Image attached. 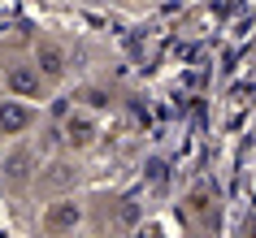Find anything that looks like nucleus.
Returning a JSON list of instances; mask_svg holds the SVG:
<instances>
[{
  "mask_svg": "<svg viewBox=\"0 0 256 238\" xmlns=\"http://www.w3.org/2000/svg\"><path fill=\"white\" fill-rule=\"evenodd\" d=\"M0 87L9 95H18V100H30V104H44L52 95V82L44 78V69L35 61H9L0 69Z\"/></svg>",
  "mask_w": 256,
  "mask_h": 238,
  "instance_id": "nucleus-1",
  "label": "nucleus"
},
{
  "mask_svg": "<svg viewBox=\"0 0 256 238\" xmlns=\"http://www.w3.org/2000/svg\"><path fill=\"white\" fill-rule=\"evenodd\" d=\"M61 143L70 147V152H87V147H96L100 143V113L96 108H87V104H74L61 117Z\"/></svg>",
  "mask_w": 256,
  "mask_h": 238,
  "instance_id": "nucleus-2",
  "label": "nucleus"
},
{
  "mask_svg": "<svg viewBox=\"0 0 256 238\" xmlns=\"http://www.w3.org/2000/svg\"><path fill=\"white\" fill-rule=\"evenodd\" d=\"M87 225V204H82L78 195H61V199H52L48 208H44V217H40V230L44 234H74V230H82Z\"/></svg>",
  "mask_w": 256,
  "mask_h": 238,
  "instance_id": "nucleus-3",
  "label": "nucleus"
},
{
  "mask_svg": "<svg viewBox=\"0 0 256 238\" xmlns=\"http://www.w3.org/2000/svg\"><path fill=\"white\" fill-rule=\"evenodd\" d=\"M35 121H40V108L30 104V100H18V95H0V139L4 143H18L22 134L35 130Z\"/></svg>",
  "mask_w": 256,
  "mask_h": 238,
  "instance_id": "nucleus-4",
  "label": "nucleus"
},
{
  "mask_svg": "<svg viewBox=\"0 0 256 238\" xmlns=\"http://www.w3.org/2000/svg\"><path fill=\"white\" fill-rule=\"evenodd\" d=\"M35 169H40V152L30 143H18L9 156L0 160V182L4 186H26L35 178Z\"/></svg>",
  "mask_w": 256,
  "mask_h": 238,
  "instance_id": "nucleus-5",
  "label": "nucleus"
},
{
  "mask_svg": "<svg viewBox=\"0 0 256 238\" xmlns=\"http://www.w3.org/2000/svg\"><path fill=\"white\" fill-rule=\"evenodd\" d=\"M30 61L44 69V78L52 82V87L70 74V52H66L56 39H35V52H30Z\"/></svg>",
  "mask_w": 256,
  "mask_h": 238,
  "instance_id": "nucleus-6",
  "label": "nucleus"
},
{
  "mask_svg": "<svg viewBox=\"0 0 256 238\" xmlns=\"http://www.w3.org/2000/svg\"><path fill=\"white\" fill-rule=\"evenodd\" d=\"M217 191L208 182H200L196 186V191H191L187 195V217H191V225H196V230H213L217 225Z\"/></svg>",
  "mask_w": 256,
  "mask_h": 238,
  "instance_id": "nucleus-7",
  "label": "nucleus"
},
{
  "mask_svg": "<svg viewBox=\"0 0 256 238\" xmlns=\"http://www.w3.org/2000/svg\"><path fill=\"white\" fill-rule=\"evenodd\" d=\"M35 182H40L44 191H61V186H74V182H78V169L66 165V160H52L48 173H35Z\"/></svg>",
  "mask_w": 256,
  "mask_h": 238,
  "instance_id": "nucleus-8",
  "label": "nucleus"
},
{
  "mask_svg": "<svg viewBox=\"0 0 256 238\" xmlns=\"http://www.w3.org/2000/svg\"><path fill=\"white\" fill-rule=\"evenodd\" d=\"M82 100L78 104H87V108H96V113H113V95L108 91H100V87H82Z\"/></svg>",
  "mask_w": 256,
  "mask_h": 238,
  "instance_id": "nucleus-9",
  "label": "nucleus"
},
{
  "mask_svg": "<svg viewBox=\"0 0 256 238\" xmlns=\"http://www.w3.org/2000/svg\"><path fill=\"white\" fill-rule=\"evenodd\" d=\"M135 225H139V204L135 199H122V212L113 221V230H135Z\"/></svg>",
  "mask_w": 256,
  "mask_h": 238,
  "instance_id": "nucleus-10",
  "label": "nucleus"
}]
</instances>
